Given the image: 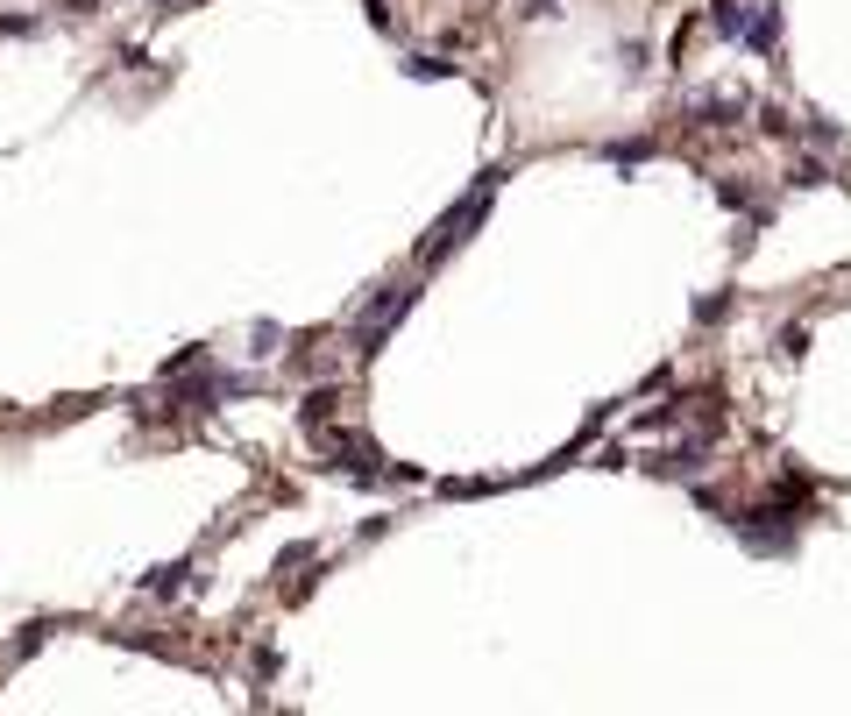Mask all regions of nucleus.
Wrapping results in <instances>:
<instances>
[{"label": "nucleus", "mask_w": 851, "mask_h": 716, "mask_svg": "<svg viewBox=\"0 0 851 716\" xmlns=\"http://www.w3.org/2000/svg\"><path fill=\"white\" fill-rule=\"evenodd\" d=\"M490 185H497V171H490V178H483V185H476V192H469V199H461V206H454V213H447V220H440V227H433V242H426V249H419V256H426V263H440V256H447V249H454V242H469V227H476V220H483V213H490Z\"/></svg>", "instance_id": "obj_1"}, {"label": "nucleus", "mask_w": 851, "mask_h": 716, "mask_svg": "<svg viewBox=\"0 0 851 716\" xmlns=\"http://www.w3.org/2000/svg\"><path fill=\"white\" fill-rule=\"evenodd\" d=\"M788 178H795V185H823V178H830V171H823V164H816V156H802V164H795V171H788Z\"/></svg>", "instance_id": "obj_2"}, {"label": "nucleus", "mask_w": 851, "mask_h": 716, "mask_svg": "<svg viewBox=\"0 0 851 716\" xmlns=\"http://www.w3.org/2000/svg\"><path fill=\"white\" fill-rule=\"evenodd\" d=\"M773 29H781V15H773V8H759V22H752V43H773Z\"/></svg>", "instance_id": "obj_3"}]
</instances>
